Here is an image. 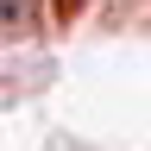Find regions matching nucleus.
<instances>
[{
    "instance_id": "obj_1",
    "label": "nucleus",
    "mask_w": 151,
    "mask_h": 151,
    "mask_svg": "<svg viewBox=\"0 0 151 151\" xmlns=\"http://www.w3.org/2000/svg\"><path fill=\"white\" fill-rule=\"evenodd\" d=\"M38 32V0H0V38H32Z\"/></svg>"
}]
</instances>
